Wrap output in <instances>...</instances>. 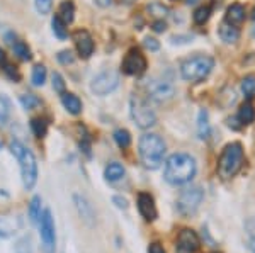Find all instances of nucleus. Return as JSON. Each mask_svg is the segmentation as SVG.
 Returning a JSON list of instances; mask_svg holds the SVG:
<instances>
[{"label":"nucleus","instance_id":"c756f323","mask_svg":"<svg viewBox=\"0 0 255 253\" xmlns=\"http://www.w3.org/2000/svg\"><path fill=\"white\" fill-rule=\"evenodd\" d=\"M31 129L38 138H43L48 131V122L44 119H32L31 121Z\"/></svg>","mask_w":255,"mask_h":253},{"label":"nucleus","instance_id":"473e14b6","mask_svg":"<svg viewBox=\"0 0 255 253\" xmlns=\"http://www.w3.org/2000/svg\"><path fill=\"white\" fill-rule=\"evenodd\" d=\"M15 253H32V243L29 236H22L15 245Z\"/></svg>","mask_w":255,"mask_h":253},{"label":"nucleus","instance_id":"6ab92c4d","mask_svg":"<svg viewBox=\"0 0 255 253\" xmlns=\"http://www.w3.org/2000/svg\"><path fill=\"white\" fill-rule=\"evenodd\" d=\"M125 173H126L125 167H123L121 163H118V162L109 163V165L106 167V170H104V177H106V180H108V182L121 180V178L125 177Z\"/></svg>","mask_w":255,"mask_h":253},{"label":"nucleus","instance_id":"f704fd0d","mask_svg":"<svg viewBox=\"0 0 255 253\" xmlns=\"http://www.w3.org/2000/svg\"><path fill=\"white\" fill-rule=\"evenodd\" d=\"M34 5L39 14H48L53 7V2L51 0H34Z\"/></svg>","mask_w":255,"mask_h":253},{"label":"nucleus","instance_id":"a18cd8bd","mask_svg":"<svg viewBox=\"0 0 255 253\" xmlns=\"http://www.w3.org/2000/svg\"><path fill=\"white\" fill-rule=\"evenodd\" d=\"M5 39H7V43H9V44H14V43H15V41H14V39H15V36L12 34V32H9V34L5 36Z\"/></svg>","mask_w":255,"mask_h":253},{"label":"nucleus","instance_id":"603ef678","mask_svg":"<svg viewBox=\"0 0 255 253\" xmlns=\"http://www.w3.org/2000/svg\"><path fill=\"white\" fill-rule=\"evenodd\" d=\"M254 36H255V29H254Z\"/></svg>","mask_w":255,"mask_h":253},{"label":"nucleus","instance_id":"79ce46f5","mask_svg":"<svg viewBox=\"0 0 255 253\" xmlns=\"http://www.w3.org/2000/svg\"><path fill=\"white\" fill-rule=\"evenodd\" d=\"M113 202L116 204L119 209H126V207H128V201H126L125 197H119V195H114V197H113Z\"/></svg>","mask_w":255,"mask_h":253},{"label":"nucleus","instance_id":"1a4fd4ad","mask_svg":"<svg viewBox=\"0 0 255 253\" xmlns=\"http://www.w3.org/2000/svg\"><path fill=\"white\" fill-rule=\"evenodd\" d=\"M119 85V75L114 70H106L99 73L97 77L92 79L90 84V90L96 95H108V93L114 92Z\"/></svg>","mask_w":255,"mask_h":253},{"label":"nucleus","instance_id":"412c9836","mask_svg":"<svg viewBox=\"0 0 255 253\" xmlns=\"http://www.w3.org/2000/svg\"><path fill=\"white\" fill-rule=\"evenodd\" d=\"M238 119L242 121V124H252L255 121V109L252 104H244L238 111Z\"/></svg>","mask_w":255,"mask_h":253},{"label":"nucleus","instance_id":"2f4dec72","mask_svg":"<svg viewBox=\"0 0 255 253\" xmlns=\"http://www.w3.org/2000/svg\"><path fill=\"white\" fill-rule=\"evenodd\" d=\"M209 17H211V9H209L208 5H203L199 7L196 12H194V22L196 24H204L208 22Z\"/></svg>","mask_w":255,"mask_h":253},{"label":"nucleus","instance_id":"423d86ee","mask_svg":"<svg viewBox=\"0 0 255 253\" xmlns=\"http://www.w3.org/2000/svg\"><path fill=\"white\" fill-rule=\"evenodd\" d=\"M129 111H131V117L136 122L138 128L150 129L157 124V116H155V112L151 111L150 105L143 99H139V97H131Z\"/></svg>","mask_w":255,"mask_h":253},{"label":"nucleus","instance_id":"cd10ccee","mask_svg":"<svg viewBox=\"0 0 255 253\" xmlns=\"http://www.w3.org/2000/svg\"><path fill=\"white\" fill-rule=\"evenodd\" d=\"M46 82V68L43 65H36L32 70V85L34 87H41Z\"/></svg>","mask_w":255,"mask_h":253},{"label":"nucleus","instance_id":"20e7f679","mask_svg":"<svg viewBox=\"0 0 255 253\" xmlns=\"http://www.w3.org/2000/svg\"><path fill=\"white\" fill-rule=\"evenodd\" d=\"M244 146L240 143L235 141L226 145L220 157V162H218V175L225 180L235 177L244 165Z\"/></svg>","mask_w":255,"mask_h":253},{"label":"nucleus","instance_id":"5701e85b","mask_svg":"<svg viewBox=\"0 0 255 253\" xmlns=\"http://www.w3.org/2000/svg\"><path fill=\"white\" fill-rule=\"evenodd\" d=\"M60 19L63 20L65 24H70L75 17V7H73L72 2H63L60 5Z\"/></svg>","mask_w":255,"mask_h":253},{"label":"nucleus","instance_id":"8fccbe9b","mask_svg":"<svg viewBox=\"0 0 255 253\" xmlns=\"http://www.w3.org/2000/svg\"><path fill=\"white\" fill-rule=\"evenodd\" d=\"M121 2H125V3H133L134 0H121Z\"/></svg>","mask_w":255,"mask_h":253},{"label":"nucleus","instance_id":"39448f33","mask_svg":"<svg viewBox=\"0 0 255 253\" xmlns=\"http://www.w3.org/2000/svg\"><path fill=\"white\" fill-rule=\"evenodd\" d=\"M215 68V60L211 56L206 55H199L194 58H189L180 65V75L186 82H201L211 73V70Z\"/></svg>","mask_w":255,"mask_h":253},{"label":"nucleus","instance_id":"bb28decb","mask_svg":"<svg viewBox=\"0 0 255 253\" xmlns=\"http://www.w3.org/2000/svg\"><path fill=\"white\" fill-rule=\"evenodd\" d=\"M12 50H14V53L19 56L20 60H24V61H29L31 60L29 48H27V44L22 43V41H15V43L12 44Z\"/></svg>","mask_w":255,"mask_h":253},{"label":"nucleus","instance_id":"6e6552de","mask_svg":"<svg viewBox=\"0 0 255 253\" xmlns=\"http://www.w3.org/2000/svg\"><path fill=\"white\" fill-rule=\"evenodd\" d=\"M204 199V192L201 187H189L180 192L177 199V211L182 216H192L199 209L201 202Z\"/></svg>","mask_w":255,"mask_h":253},{"label":"nucleus","instance_id":"f8f14e48","mask_svg":"<svg viewBox=\"0 0 255 253\" xmlns=\"http://www.w3.org/2000/svg\"><path fill=\"white\" fill-rule=\"evenodd\" d=\"M175 248L179 253H196L199 248V238L192 230H182L177 236Z\"/></svg>","mask_w":255,"mask_h":253},{"label":"nucleus","instance_id":"3c124183","mask_svg":"<svg viewBox=\"0 0 255 253\" xmlns=\"http://www.w3.org/2000/svg\"><path fill=\"white\" fill-rule=\"evenodd\" d=\"M252 19L255 20V9H254V12H252Z\"/></svg>","mask_w":255,"mask_h":253},{"label":"nucleus","instance_id":"7ed1b4c3","mask_svg":"<svg viewBox=\"0 0 255 253\" xmlns=\"http://www.w3.org/2000/svg\"><path fill=\"white\" fill-rule=\"evenodd\" d=\"M139 158L141 163L150 170H157L163 163V157H165V143L158 134L146 133L139 138L138 143Z\"/></svg>","mask_w":255,"mask_h":253},{"label":"nucleus","instance_id":"49530a36","mask_svg":"<svg viewBox=\"0 0 255 253\" xmlns=\"http://www.w3.org/2000/svg\"><path fill=\"white\" fill-rule=\"evenodd\" d=\"M249 250L255 253V240H250V243H249Z\"/></svg>","mask_w":255,"mask_h":253},{"label":"nucleus","instance_id":"ddd939ff","mask_svg":"<svg viewBox=\"0 0 255 253\" xmlns=\"http://www.w3.org/2000/svg\"><path fill=\"white\" fill-rule=\"evenodd\" d=\"M136 206H138V211L141 214V218L145 221H155L157 219V206H155V201L150 194L146 192H141L138 194V201H136Z\"/></svg>","mask_w":255,"mask_h":253},{"label":"nucleus","instance_id":"9d476101","mask_svg":"<svg viewBox=\"0 0 255 253\" xmlns=\"http://www.w3.org/2000/svg\"><path fill=\"white\" fill-rule=\"evenodd\" d=\"M123 72L126 75H143L146 70V60L139 50H131L123 61Z\"/></svg>","mask_w":255,"mask_h":253},{"label":"nucleus","instance_id":"0eeeda50","mask_svg":"<svg viewBox=\"0 0 255 253\" xmlns=\"http://www.w3.org/2000/svg\"><path fill=\"white\" fill-rule=\"evenodd\" d=\"M39 236H41V247L44 253H55L56 248V230H55V219L49 209H44L39 219Z\"/></svg>","mask_w":255,"mask_h":253},{"label":"nucleus","instance_id":"f257e3e1","mask_svg":"<svg viewBox=\"0 0 255 253\" xmlns=\"http://www.w3.org/2000/svg\"><path fill=\"white\" fill-rule=\"evenodd\" d=\"M196 160L187 153H174L165 162V180L170 185H186L196 175Z\"/></svg>","mask_w":255,"mask_h":253},{"label":"nucleus","instance_id":"de8ad7c7","mask_svg":"<svg viewBox=\"0 0 255 253\" xmlns=\"http://www.w3.org/2000/svg\"><path fill=\"white\" fill-rule=\"evenodd\" d=\"M7 236H9V233H5L3 230H0V238H7Z\"/></svg>","mask_w":255,"mask_h":253},{"label":"nucleus","instance_id":"4c0bfd02","mask_svg":"<svg viewBox=\"0 0 255 253\" xmlns=\"http://www.w3.org/2000/svg\"><path fill=\"white\" fill-rule=\"evenodd\" d=\"M73 55H72V51H61L60 55H58V61L61 65H68V63H73Z\"/></svg>","mask_w":255,"mask_h":253},{"label":"nucleus","instance_id":"9b49d317","mask_svg":"<svg viewBox=\"0 0 255 253\" xmlns=\"http://www.w3.org/2000/svg\"><path fill=\"white\" fill-rule=\"evenodd\" d=\"M148 93L153 100H158V102H163V100H168L174 97V85L168 84L165 80H150L146 87Z\"/></svg>","mask_w":255,"mask_h":253},{"label":"nucleus","instance_id":"72a5a7b5","mask_svg":"<svg viewBox=\"0 0 255 253\" xmlns=\"http://www.w3.org/2000/svg\"><path fill=\"white\" fill-rule=\"evenodd\" d=\"M9 119V102L0 97V126H3Z\"/></svg>","mask_w":255,"mask_h":253},{"label":"nucleus","instance_id":"dca6fc26","mask_svg":"<svg viewBox=\"0 0 255 253\" xmlns=\"http://www.w3.org/2000/svg\"><path fill=\"white\" fill-rule=\"evenodd\" d=\"M225 19L228 24L238 27L240 24H244V20H245V7L242 5V3H233V5H230L228 10H226Z\"/></svg>","mask_w":255,"mask_h":253},{"label":"nucleus","instance_id":"a878e982","mask_svg":"<svg viewBox=\"0 0 255 253\" xmlns=\"http://www.w3.org/2000/svg\"><path fill=\"white\" fill-rule=\"evenodd\" d=\"M51 26H53V32H55V36H58L60 39H67L68 32H67V27H65L67 24L60 19V15H55V17H53Z\"/></svg>","mask_w":255,"mask_h":253},{"label":"nucleus","instance_id":"ea45409f","mask_svg":"<svg viewBox=\"0 0 255 253\" xmlns=\"http://www.w3.org/2000/svg\"><path fill=\"white\" fill-rule=\"evenodd\" d=\"M148 253H167V252H165V248H163L162 245L155 242V243H151L150 247H148Z\"/></svg>","mask_w":255,"mask_h":253},{"label":"nucleus","instance_id":"58836bf2","mask_svg":"<svg viewBox=\"0 0 255 253\" xmlns=\"http://www.w3.org/2000/svg\"><path fill=\"white\" fill-rule=\"evenodd\" d=\"M3 67H5V68H3V70H5V73H7V75H9V79H12V80H19L20 79V77H19V73H17V70H15V68L14 67H10V65H3Z\"/></svg>","mask_w":255,"mask_h":253},{"label":"nucleus","instance_id":"a19ab883","mask_svg":"<svg viewBox=\"0 0 255 253\" xmlns=\"http://www.w3.org/2000/svg\"><path fill=\"white\" fill-rule=\"evenodd\" d=\"M167 29V24H165V20L163 19H158V20H155L153 22V31L155 32H163Z\"/></svg>","mask_w":255,"mask_h":253},{"label":"nucleus","instance_id":"f03ea898","mask_svg":"<svg viewBox=\"0 0 255 253\" xmlns=\"http://www.w3.org/2000/svg\"><path fill=\"white\" fill-rule=\"evenodd\" d=\"M10 152L19 162L20 177H22L24 187H26L27 190L34 189L36 182H38V162H36L34 153L17 140H14L10 143Z\"/></svg>","mask_w":255,"mask_h":253},{"label":"nucleus","instance_id":"37998d69","mask_svg":"<svg viewBox=\"0 0 255 253\" xmlns=\"http://www.w3.org/2000/svg\"><path fill=\"white\" fill-rule=\"evenodd\" d=\"M94 2H96L99 7H102V9H106V7H111V3H113V0H94Z\"/></svg>","mask_w":255,"mask_h":253},{"label":"nucleus","instance_id":"c03bdc74","mask_svg":"<svg viewBox=\"0 0 255 253\" xmlns=\"http://www.w3.org/2000/svg\"><path fill=\"white\" fill-rule=\"evenodd\" d=\"M5 63H7V56H5V53H3L2 48H0V65L3 67Z\"/></svg>","mask_w":255,"mask_h":253},{"label":"nucleus","instance_id":"2eb2a0df","mask_svg":"<svg viewBox=\"0 0 255 253\" xmlns=\"http://www.w3.org/2000/svg\"><path fill=\"white\" fill-rule=\"evenodd\" d=\"M75 44L82 58H89L94 53V39L87 31H77L75 32Z\"/></svg>","mask_w":255,"mask_h":253},{"label":"nucleus","instance_id":"b1692460","mask_svg":"<svg viewBox=\"0 0 255 253\" xmlns=\"http://www.w3.org/2000/svg\"><path fill=\"white\" fill-rule=\"evenodd\" d=\"M242 92L247 99H254L255 97V75H247L242 80Z\"/></svg>","mask_w":255,"mask_h":253},{"label":"nucleus","instance_id":"09e8293b","mask_svg":"<svg viewBox=\"0 0 255 253\" xmlns=\"http://www.w3.org/2000/svg\"><path fill=\"white\" fill-rule=\"evenodd\" d=\"M196 2H197V0H187V2H186V3H187V5H194V3H196Z\"/></svg>","mask_w":255,"mask_h":253},{"label":"nucleus","instance_id":"7c9ffc66","mask_svg":"<svg viewBox=\"0 0 255 253\" xmlns=\"http://www.w3.org/2000/svg\"><path fill=\"white\" fill-rule=\"evenodd\" d=\"M20 104H22V107L26 109V111H31V109L38 107L41 104L39 99L36 95H32V93H27V95H20Z\"/></svg>","mask_w":255,"mask_h":253},{"label":"nucleus","instance_id":"c85d7f7f","mask_svg":"<svg viewBox=\"0 0 255 253\" xmlns=\"http://www.w3.org/2000/svg\"><path fill=\"white\" fill-rule=\"evenodd\" d=\"M146 9H148V12H150L151 15H155V17H158V19H163V17H167V15H168V9L163 5V3H158V2L150 3Z\"/></svg>","mask_w":255,"mask_h":253},{"label":"nucleus","instance_id":"c9c22d12","mask_svg":"<svg viewBox=\"0 0 255 253\" xmlns=\"http://www.w3.org/2000/svg\"><path fill=\"white\" fill-rule=\"evenodd\" d=\"M53 88H55L56 92H60V93H63L65 92V82L63 79H61V75L60 73H53Z\"/></svg>","mask_w":255,"mask_h":253},{"label":"nucleus","instance_id":"4be33fe9","mask_svg":"<svg viewBox=\"0 0 255 253\" xmlns=\"http://www.w3.org/2000/svg\"><path fill=\"white\" fill-rule=\"evenodd\" d=\"M197 133H199L201 140H206L209 136V119L206 111L199 112V117H197Z\"/></svg>","mask_w":255,"mask_h":253},{"label":"nucleus","instance_id":"a211bd4d","mask_svg":"<svg viewBox=\"0 0 255 253\" xmlns=\"http://www.w3.org/2000/svg\"><path fill=\"white\" fill-rule=\"evenodd\" d=\"M61 104H63V107L67 109L70 114H73V116L82 112V100L77 95H73V93H68V92L61 93Z\"/></svg>","mask_w":255,"mask_h":253},{"label":"nucleus","instance_id":"393cba45","mask_svg":"<svg viewBox=\"0 0 255 253\" xmlns=\"http://www.w3.org/2000/svg\"><path fill=\"white\" fill-rule=\"evenodd\" d=\"M114 141L119 148H128L131 145V134L126 129H116L114 131Z\"/></svg>","mask_w":255,"mask_h":253},{"label":"nucleus","instance_id":"e433bc0d","mask_svg":"<svg viewBox=\"0 0 255 253\" xmlns=\"http://www.w3.org/2000/svg\"><path fill=\"white\" fill-rule=\"evenodd\" d=\"M143 44H145V48L150 51H158L160 50V43L155 38H145Z\"/></svg>","mask_w":255,"mask_h":253},{"label":"nucleus","instance_id":"4468645a","mask_svg":"<svg viewBox=\"0 0 255 253\" xmlns=\"http://www.w3.org/2000/svg\"><path fill=\"white\" fill-rule=\"evenodd\" d=\"M73 202H75V207H77V211H79L80 218L84 219L89 226H92V224L96 223V211H94L92 204L89 202V199L82 194H75L73 195Z\"/></svg>","mask_w":255,"mask_h":253},{"label":"nucleus","instance_id":"f3484780","mask_svg":"<svg viewBox=\"0 0 255 253\" xmlns=\"http://www.w3.org/2000/svg\"><path fill=\"white\" fill-rule=\"evenodd\" d=\"M218 34H220L221 41H225L226 44L237 43L238 38H240V31H238V27L232 26V24H228V22L221 24L220 29H218Z\"/></svg>","mask_w":255,"mask_h":253},{"label":"nucleus","instance_id":"aec40b11","mask_svg":"<svg viewBox=\"0 0 255 253\" xmlns=\"http://www.w3.org/2000/svg\"><path fill=\"white\" fill-rule=\"evenodd\" d=\"M41 214H43V211H41V197H39V195H34V197L31 199V202H29V207H27V216H29V221L32 224H38L39 219H41Z\"/></svg>","mask_w":255,"mask_h":253}]
</instances>
